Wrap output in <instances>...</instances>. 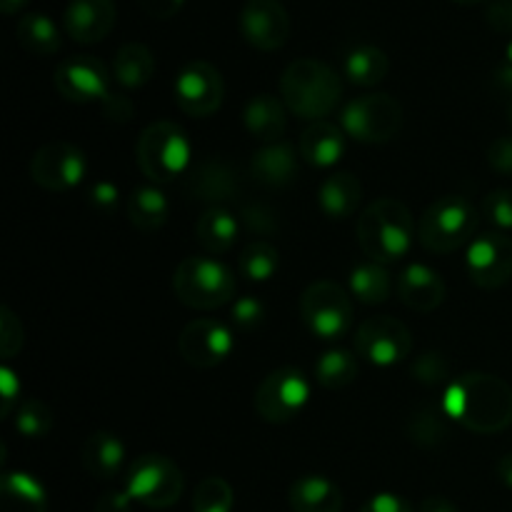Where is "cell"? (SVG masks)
Masks as SVG:
<instances>
[{
	"label": "cell",
	"mask_w": 512,
	"mask_h": 512,
	"mask_svg": "<svg viewBox=\"0 0 512 512\" xmlns=\"http://www.w3.org/2000/svg\"><path fill=\"white\" fill-rule=\"evenodd\" d=\"M443 410L470 433H500L512 423V388L490 373H468L445 390Z\"/></svg>",
	"instance_id": "1"
},
{
	"label": "cell",
	"mask_w": 512,
	"mask_h": 512,
	"mask_svg": "<svg viewBox=\"0 0 512 512\" xmlns=\"http://www.w3.org/2000/svg\"><path fill=\"white\" fill-rule=\"evenodd\" d=\"M415 238L408 205L395 198L373 200L358 218V243L373 263L390 265L405 258Z\"/></svg>",
	"instance_id": "2"
},
{
	"label": "cell",
	"mask_w": 512,
	"mask_h": 512,
	"mask_svg": "<svg viewBox=\"0 0 512 512\" xmlns=\"http://www.w3.org/2000/svg\"><path fill=\"white\" fill-rule=\"evenodd\" d=\"M280 95L290 113L315 123L338 108L343 83L328 63L300 58L285 68L280 78Z\"/></svg>",
	"instance_id": "3"
},
{
	"label": "cell",
	"mask_w": 512,
	"mask_h": 512,
	"mask_svg": "<svg viewBox=\"0 0 512 512\" xmlns=\"http://www.w3.org/2000/svg\"><path fill=\"white\" fill-rule=\"evenodd\" d=\"M138 168L155 183L180 178L190 165V140L180 125L158 120L140 133L135 145Z\"/></svg>",
	"instance_id": "4"
},
{
	"label": "cell",
	"mask_w": 512,
	"mask_h": 512,
	"mask_svg": "<svg viewBox=\"0 0 512 512\" xmlns=\"http://www.w3.org/2000/svg\"><path fill=\"white\" fill-rule=\"evenodd\" d=\"M478 210L460 195L438 198L420 218V245L430 253H455L478 230Z\"/></svg>",
	"instance_id": "5"
},
{
	"label": "cell",
	"mask_w": 512,
	"mask_h": 512,
	"mask_svg": "<svg viewBox=\"0 0 512 512\" xmlns=\"http://www.w3.org/2000/svg\"><path fill=\"white\" fill-rule=\"evenodd\" d=\"M173 293L193 310H215L235 295V275L213 258H185L173 273Z\"/></svg>",
	"instance_id": "6"
},
{
	"label": "cell",
	"mask_w": 512,
	"mask_h": 512,
	"mask_svg": "<svg viewBox=\"0 0 512 512\" xmlns=\"http://www.w3.org/2000/svg\"><path fill=\"white\" fill-rule=\"evenodd\" d=\"M340 125H343V133L358 143H390L403 128V108L388 93L360 95L345 105Z\"/></svg>",
	"instance_id": "7"
},
{
	"label": "cell",
	"mask_w": 512,
	"mask_h": 512,
	"mask_svg": "<svg viewBox=\"0 0 512 512\" xmlns=\"http://www.w3.org/2000/svg\"><path fill=\"white\" fill-rule=\"evenodd\" d=\"M183 485V473L173 460L150 453L130 465L125 493L145 508L163 510L178 503L183 495Z\"/></svg>",
	"instance_id": "8"
},
{
	"label": "cell",
	"mask_w": 512,
	"mask_h": 512,
	"mask_svg": "<svg viewBox=\"0 0 512 512\" xmlns=\"http://www.w3.org/2000/svg\"><path fill=\"white\" fill-rule=\"evenodd\" d=\"M353 303L343 285L333 280H318L308 285L300 298V318L305 328L320 340H338L353 325Z\"/></svg>",
	"instance_id": "9"
},
{
	"label": "cell",
	"mask_w": 512,
	"mask_h": 512,
	"mask_svg": "<svg viewBox=\"0 0 512 512\" xmlns=\"http://www.w3.org/2000/svg\"><path fill=\"white\" fill-rule=\"evenodd\" d=\"M308 400V378L295 368H278L258 385V393H255V413L265 423L285 425L293 418H298V413H303Z\"/></svg>",
	"instance_id": "10"
},
{
	"label": "cell",
	"mask_w": 512,
	"mask_h": 512,
	"mask_svg": "<svg viewBox=\"0 0 512 512\" xmlns=\"http://www.w3.org/2000/svg\"><path fill=\"white\" fill-rule=\"evenodd\" d=\"M353 345L355 353L368 363L378 365V368H393L410 355L413 335L405 323L390 318V315H380V318H368L365 323H360V328L355 330Z\"/></svg>",
	"instance_id": "11"
},
{
	"label": "cell",
	"mask_w": 512,
	"mask_h": 512,
	"mask_svg": "<svg viewBox=\"0 0 512 512\" xmlns=\"http://www.w3.org/2000/svg\"><path fill=\"white\" fill-rule=\"evenodd\" d=\"M223 75L208 60H190L175 78V103L190 118H208L223 105Z\"/></svg>",
	"instance_id": "12"
},
{
	"label": "cell",
	"mask_w": 512,
	"mask_h": 512,
	"mask_svg": "<svg viewBox=\"0 0 512 512\" xmlns=\"http://www.w3.org/2000/svg\"><path fill=\"white\" fill-rule=\"evenodd\" d=\"M30 178L35 180V185L53 190V193H65V190L75 188L85 178L83 150L65 140H53V143L43 145L40 150H35L33 160H30Z\"/></svg>",
	"instance_id": "13"
},
{
	"label": "cell",
	"mask_w": 512,
	"mask_h": 512,
	"mask_svg": "<svg viewBox=\"0 0 512 512\" xmlns=\"http://www.w3.org/2000/svg\"><path fill=\"white\" fill-rule=\"evenodd\" d=\"M465 268L478 288H503L512 278V240L503 233H483L470 245Z\"/></svg>",
	"instance_id": "14"
},
{
	"label": "cell",
	"mask_w": 512,
	"mask_h": 512,
	"mask_svg": "<svg viewBox=\"0 0 512 512\" xmlns=\"http://www.w3.org/2000/svg\"><path fill=\"white\" fill-rule=\"evenodd\" d=\"M240 35L255 50L273 53L290 38L288 10L278 0H248L238 18Z\"/></svg>",
	"instance_id": "15"
},
{
	"label": "cell",
	"mask_w": 512,
	"mask_h": 512,
	"mask_svg": "<svg viewBox=\"0 0 512 512\" xmlns=\"http://www.w3.org/2000/svg\"><path fill=\"white\" fill-rule=\"evenodd\" d=\"M180 358L200 370L215 368L233 353V333L218 320H193L178 338Z\"/></svg>",
	"instance_id": "16"
},
{
	"label": "cell",
	"mask_w": 512,
	"mask_h": 512,
	"mask_svg": "<svg viewBox=\"0 0 512 512\" xmlns=\"http://www.w3.org/2000/svg\"><path fill=\"white\" fill-rule=\"evenodd\" d=\"M55 88L70 103H105L108 100V68L93 55H75L55 68Z\"/></svg>",
	"instance_id": "17"
},
{
	"label": "cell",
	"mask_w": 512,
	"mask_h": 512,
	"mask_svg": "<svg viewBox=\"0 0 512 512\" xmlns=\"http://www.w3.org/2000/svg\"><path fill=\"white\" fill-rule=\"evenodd\" d=\"M188 195L210 208H225L240 195V178L233 165L223 158H205L188 175Z\"/></svg>",
	"instance_id": "18"
},
{
	"label": "cell",
	"mask_w": 512,
	"mask_h": 512,
	"mask_svg": "<svg viewBox=\"0 0 512 512\" xmlns=\"http://www.w3.org/2000/svg\"><path fill=\"white\" fill-rule=\"evenodd\" d=\"M115 18L118 10L113 0H70L63 13V28L75 43L93 45L108 38Z\"/></svg>",
	"instance_id": "19"
},
{
	"label": "cell",
	"mask_w": 512,
	"mask_h": 512,
	"mask_svg": "<svg viewBox=\"0 0 512 512\" xmlns=\"http://www.w3.org/2000/svg\"><path fill=\"white\" fill-rule=\"evenodd\" d=\"M398 295L410 310L433 313L445 300V280L428 265L410 263L398 278Z\"/></svg>",
	"instance_id": "20"
},
{
	"label": "cell",
	"mask_w": 512,
	"mask_h": 512,
	"mask_svg": "<svg viewBox=\"0 0 512 512\" xmlns=\"http://www.w3.org/2000/svg\"><path fill=\"white\" fill-rule=\"evenodd\" d=\"M250 173L265 188H285L298 175V153L290 143L278 140L255 150L250 160Z\"/></svg>",
	"instance_id": "21"
},
{
	"label": "cell",
	"mask_w": 512,
	"mask_h": 512,
	"mask_svg": "<svg viewBox=\"0 0 512 512\" xmlns=\"http://www.w3.org/2000/svg\"><path fill=\"white\" fill-rule=\"evenodd\" d=\"M345 153V133L328 120H315L300 135V158L313 168H333Z\"/></svg>",
	"instance_id": "22"
},
{
	"label": "cell",
	"mask_w": 512,
	"mask_h": 512,
	"mask_svg": "<svg viewBox=\"0 0 512 512\" xmlns=\"http://www.w3.org/2000/svg\"><path fill=\"white\" fill-rule=\"evenodd\" d=\"M243 123L253 138L260 143H278L285 133V103L283 98H275L270 93H260L248 100L243 110Z\"/></svg>",
	"instance_id": "23"
},
{
	"label": "cell",
	"mask_w": 512,
	"mask_h": 512,
	"mask_svg": "<svg viewBox=\"0 0 512 512\" xmlns=\"http://www.w3.org/2000/svg\"><path fill=\"white\" fill-rule=\"evenodd\" d=\"M290 508L293 512H340L343 493L325 475H303L290 485Z\"/></svg>",
	"instance_id": "24"
},
{
	"label": "cell",
	"mask_w": 512,
	"mask_h": 512,
	"mask_svg": "<svg viewBox=\"0 0 512 512\" xmlns=\"http://www.w3.org/2000/svg\"><path fill=\"white\" fill-rule=\"evenodd\" d=\"M360 200H363V183L345 170L328 175L318 190V205L330 220L350 218L360 208Z\"/></svg>",
	"instance_id": "25"
},
{
	"label": "cell",
	"mask_w": 512,
	"mask_h": 512,
	"mask_svg": "<svg viewBox=\"0 0 512 512\" xmlns=\"http://www.w3.org/2000/svg\"><path fill=\"white\" fill-rule=\"evenodd\" d=\"M83 468L95 480H115L125 463V445L113 433H93L83 445Z\"/></svg>",
	"instance_id": "26"
},
{
	"label": "cell",
	"mask_w": 512,
	"mask_h": 512,
	"mask_svg": "<svg viewBox=\"0 0 512 512\" xmlns=\"http://www.w3.org/2000/svg\"><path fill=\"white\" fill-rule=\"evenodd\" d=\"M155 73V58L148 45L128 43L115 53L113 78L115 83L128 90H138L150 83Z\"/></svg>",
	"instance_id": "27"
},
{
	"label": "cell",
	"mask_w": 512,
	"mask_h": 512,
	"mask_svg": "<svg viewBox=\"0 0 512 512\" xmlns=\"http://www.w3.org/2000/svg\"><path fill=\"white\" fill-rule=\"evenodd\" d=\"M388 70L390 60L378 45H358L343 60L345 78L353 85H360V88H373V85L383 83Z\"/></svg>",
	"instance_id": "28"
},
{
	"label": "cell",
	"mask_w": 512,
	"mask_h": 512,
	"mask_svg": "<svg viewBox=\"0 0 512 512\" xmlns=\"http://www.w3.org/2000/svg\"><path fill=\"white\" fill-rule=\"evenodd\" d=\"M45 488L28 473L3 475L0 512H45Z\"/></svg>",
	"instance_id": "29"
},
{
	"label": "cell",
	"mask_w": 512,
	"mask_h": 512,
	"mask_svg": "<svg viewBox=\"0 0 512 512\" xmlns=\"http://www.w3.org/2000/svg\"><path fill=\"white\" fill-rule=\"evenodd\" d=\"M128 220L143 233H155V230L163 228L168 223L170 205L168 198L160 193L158 188H135L133 195L128 198Z\"/></svg>",
	"instance_id": "30"
},
{
	"label": "cell",
	"mask_w": 512,
	"mask_h": 512,
	"mask_svg": "<svg viewBox=\"0 0 512 512\" xmlns=\"http://www.w3.org/2000/svg\"><path fill=\"white\" fill-rule=\"evenodd\" d=\"M195 238L208 253H225L238 238V220L225 208H208L195 223Z\"/></svg>",
	"instance_id": "31"
},
{
	"label": "cell",
	"mask_w": 512,
	"mask_h": 512,
	"mask_svg": "<svg viewBox=\"0 0 512 512\" xmlns=\"http://www.w3.org/2000/svg\"><path fill=\"white\" fill-rule=\"evenodd\" d=\"M18 43L33 55H53L60 50V30L45 13H28L20 18Z\"/></svg>",
	"instance_id": "32"
},
{
	"label": "cell",
	"mask_w": 512,
	"mask_h": 512,
	"mask_svg": "<svg viewBox=\"0 0 512 512\" xmlns=\"http://www.w3.org/2000/svg\"><path fill=\"white\" fill-rule=\"evenodd\" d=\"M360 363L355 358V353L343 348L328 350V353L320 355V360L315 363V378L323 388L328 390H343L348 385L355 383L358 378Z\"/></svg>",
	"instance_id": "33"
},
{
	"label": "cell",
	"mask_w": 512,
	"mask_h": 512,
	"mask_svg": "<svg viewBox=\"0 0 512 512\" xmlns=\"http://www.w3.org/2000/svg\"><path fill=\"white\" fill-rule=\"evenodd\" d=\"M350 290L365 305H380L390 298V273L380 263H363L350 273Z\"/></svg>",
	"instance_id": "34"
},
{
	"label": "cell",
	"mask_w": 512,
	"mask_h": 512,
	"mask_svg": "<svg viewBox=\"0 0 512 512\" xmlns=\"http://www.w3.org/2000/svg\"><path fill=\"white\" fill-rule=\"evenodd\" d=\"M448 415H445L443 408H430V405H423V408L415 410L408 420V435L418 448H440L448 438Z\"/></svg>",
	"instance_id": "35"
},
{
	"label": "cell",
	"mask_w": 512,
	"mask_h": 512,
	"mask_svg": "<svg viewBox=\"0 0 512 512\" xmlns=\"http://www.w3.org/2000/svg\"><path fill=\"white\" fill-rule=\"evenodd\" d=\"M238 268L240 275L250 283H268L280 270V253L265 240H253L240 253Z\"/></svg>",
	"instance_id": "36"
},
{
	"label": "cell",
	"mask_w": 512,
	"mask_h": 512,
	"mask_svg": "<svg viewBox=\"0 0 512 512\" xmlns=\"http://www.w3.org/2000/svg\"><path fill=\"white\" fill-rule=\"evenodd\" d=\"M53 428V413H50L48 405L43 400H25L23 405H18L15 410V430L20 435L30 440L45 438Z\"/></svg>",
	"instance_id": "37"
},
{
	"label": "cell",
	"mask_w": 512,
	"mask_h": 512,
	"mask_svg": "<svg viewBox=\"0 0 512 512\" xmlns=\"http://www.w3.org/2000/svg\"><path fill=\"white\" fill-rule=\"evenodd\" d=\"M233 510V488L223 478H205L195 488L193 512H230Z\"/></svg>",
	"instance_id": "38"
},
{
	"label": "cell",
	"mask_w": 512,
	"mask_h": 512,
	"mask_svg": "<svg viewBox=\"0 0 512 512\" xmlns=\"http://www.w3.org/2000/svg\"><path fill=\"white\" fill-rule=\"evenodd\" d=\"M483 218L493 223L500 230H512V190L500 188L485 195L483 208H480Z\"/></svg>",
	"instance_id": "39"
},
{
	"label": "cell",
	"mask_w": 512,
	"mask_h": 512,
	"mask_svg": "<svg viewBox=\"0 0 512 512\" xmlns=\"http://www.w3.org/2000/svg\"><path fill=\"white\" fill-rule=\"evenodd\" d=\"M410 373L423 385H443L450 378V363L443 353H425L415 360Z\"/></svg>",
	"instance_id": "40"
},
{
	"label": "cell",
	"mask_w": 512,
	"mask_h": 512,
	"mask_svg": "<svg viewBox=\"0 0 512 512\" xmlns=\"http://www.w3.org/2000/svg\"><path fill=\"white\" fill-rule=\"evenodd\" d=\"M20 348H23V323L8 305H3L0 308V353L5 360H10Z\"/></svg>",
	"instance_id": "41"
},
{
	"label": "cell",
	"mask_w": 512,
	"mask_h": 512,
	"mask_svg": "<svg viewBox=\"0 0 512 512\" xmlns=\"http://www.w3.org/2000/svg\"><path fill=\"white\" fill-rule=\"evenodd\" d=\"M265 320V305L260 303L255 295H243V298L235 300L233 305V323L238 325L240 330H255L260 328Z\"/></svg>",
	"instance_id": "42"
},
{
	"label": "cell",
	"mask_w": 512,
	"mask_h": 512,
	"mask_svg": "<svg viewBox=\"0 0 512 512\" xmlns=\"http://www.w3.org/2000/svg\"><path fill=\"white\" fill-rule=\"evenodd\" d=\"M243 223L248 225L253 233H263V235H270L278 230V223H275V215L273 210L265 208V205H245L243 208Z\"/></svg>",
	"instance_id": "43"
},
{
	"label": "cell",
	"mask_w": 512,
	"mask_h": 512,
	"mask_svg": "<svg viewBox=\"0 0 512 512\" xmlns=\"http://www.w3.org/2000/svg\"><path fill=\"white\" fill-rule=\"evenodd\" d=\"M485 20L500 35H512V0H493L485 10Z\"/></svg>",
	"instance_id": "44"
},
{
	"label": "cell",
	"mask_w": 512,
	"mask_h": 512,
	"mask_svg": "<svg viewBox=\"0 0 512 512\" xmlns=\"http://www.w3.org/2000/svg\"><path fill=\"white\" fill-rule=\"evenodd\" d=\"M88 198L90 205L100 210V213H115V208L120 205V190L113 183H108V180H103V183H95L90 188Z\"/></svg>",
	"instance_id": "45"
},
{
	"label": "cell",
	"mask_w": 512,
	"mask_h": 512,
	"mask_svg": "<svg viewBox=\"0 0 512 512\" xmlns=\"http://www.w3.org/2000/svg\"><path fill=\"white\" fill-rule=\"evenodd\" d=\"M488 163L495 173L512 175V135L493 140V145L488 148Z\"/></svg>",
	"instance_id": "46"
},
{
	"label": "cell",
	"mask_w": 512,
	"mask_h": 512,
	"mask_svg": "<svg viewBox=\"0 0 512 512\" xmlns=\"http://www.w3.org/2000/svg\"><path fill=\"white\" fill-rule=\"evenodd\" d=\"M0 395H3V418H10L20 395V380L8 365L0 368Z\"/></svg>",
	"instance_id": "47"
},
{
	"label": "cell",
	"mask_w": 512,
	"mask_h": 512,
	"mask_svg": "<svg viewBox=\"0 0 512 512\" xmlns=\"http://www.w3.org/2000/svg\"><path fill=\"white\" fill-rule=\"evenodd\" d=\"M360 512H413L410 503L400 495L393 493H378L360 508Z\"/></svg>",
	"instance_id": "48"
},
{
	"label": "cell",
	"mask_w": 512,
	"mask_h": 512,
	"mask_svg": "<svg viewBox=\"0 0 512 512\" xmlns=\"http://www.w3.org/2000/svg\"><path fill=\"white\" fill-rule=\"evenodd\" d=\"M140 8L150 15V18L158 20H168L178 13L180 8L185 5V0H138Z\"/></svg>",
	"instance_id": "49"
},
{
	"label": "cell",
	"mask_w": 512,
	"mask_h": 512,
	"mask_svg": "<svg viewBox=\"0 0 512 512\" xmlns=\"http://www.w3.org/2000/svg\"><path fill=\"white\" fill-rule=\"evenodd\" d=\"M133 498L128 493H105L95 505V512H130Z\"/></svg>",
	"instance_id": "50"
},
{
	"label": "cell",
	"mask_w": 512,
	"mask_h": 512,
	"mask_svg": "<svg viewBox=\"0 0 512 512\" xmlns=\"http://www.w3.org/2000/svg\"><path fill=\"white\" fill-rule=\"evenodd\" d=\"M105 113H108V118H113V120H130L133 118V103H130V100H125V98H118V95H108V100H105Z\"/></svg>",
	"instance_id": "51"
},
{
	"label": "cell",
	"mask_w": 512,
	"mask_h": 512,
	"mask_svg": "<svg viewBox=\"0 0 512 512\" xmlns=\"http://www.w3.org/2000/svg\"><path fill=\"white\" fill-rule=\"evenodd\" d=\"M420 512H460L455 508L453 503H450L448 498H440V495H430V498L423 500V505H420Z\"/></svg>",
	"instance_id": "52"
},
{
	"label": "cell",
	"mask_w": 512,
	"mask_h": 512,
	"mask_svg": "<svg viewBox=\"0 0 512 512\" xmlns=\"http://www.w3.org/2000/svg\"><path fill=\"white\" fill-rule=\"evenodd\" d=\"M495 85H498L503 93L512 95V65L503 63L498 70H495Z\"/></svg>",
	"instance_id": "53"
},
{
	"label": "cell",
	"mask_w": 512,
	"mask_h": 512,
	"mask_svg": "<svg viewBox=\"0 0 512 512\" xmlns=\"http://www.w3.org/2000/svg\"><path fill=\"white\" fill-rule=\"evenodd\" d=\"M498 478L503 480L508 488H512V453L505 455V458H500L498 463Z\"/></svg>",
	"instance_id": "54"
},
{
	"label": "cell",
	"mask_w": 512,
	"mask_h": 512,
	"mask_svg": "<svg viewBox=\"0 0 512 512\" xmlns=\"http://www.w3.org/2000/svg\"><path fill=\"white\" fill-rule=\"evenodd\" d=\"M25 5H28V0H0V10H3L5 15L18 13V10L25 8Z\"/></svg>",
	"instance_id": "55"
},
{
	"label": "cell",
	"mask_w": 512,
	"mask_h": 512,
	"mask_svg": "<svg viewBox=\"0 0 512 512\" xmlns=\"http://www.w3.org/2000/svg\"><path fill=\"white\" fill-rule=\"evenodd\" d=\"M505 63L512 65V40L508 43V48H505Z\"/></svg>",
	"instance_id": "56"
},
{
	"label": "cell",
	"mask_w": 512,
	"mask_h": 512,
	"mask_svg": "<svg viewBox=\"0 0 512 512\" xmlns=\"http://www.w3.org/2000/svg\"><path fill=\"white\" fill-rule=\"evenodd\" d=\"M453 3H460V5H478V3H483V0H453Z\"/></svg>",
	"instance_id": "57"
},
{
	"label": "cell",
	"mask_w": 512,
	"mask_h": 512,
	"mask_svg": "<svg viewBox=\"0 0 512 512\" xmlns=\"http://www.w3.org/2000/svg\"><path fill=\"white\" fill-rule=\"evenodd\" d=\"M510 120H512V105H510Z\"/></svg>",
	"instance_id": "58"
}]
</instances>
